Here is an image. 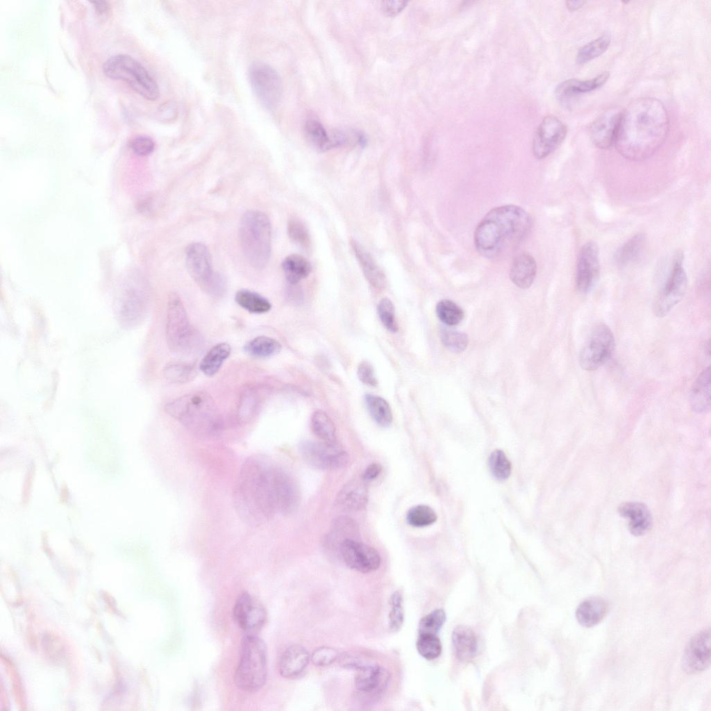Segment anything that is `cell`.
Instances as JSON below:
<instances>
[{
	"mask_svg": "<svg viewBox=\"0 0 711 711\" xmlns=\"http://www.w3.org/2000/svg\"><path fill=\"white\" fill-rule=\"evenodd\" d=\"M281 468L264 455L248 457L242 463L233 489V503L240 518L258 526L279 512Z\"/></svg>",
	"mask_w": 711,
	"mask_h": 711,
	"instance_id": "6da1fadb",
	"label": "cell"
},
{
	"mask_svg": "<svg viewBox=\"0 0 711 711\" xmlns=\"http://www.w3.org/2000/svg\"><path fill=\"white\" fill-rule=\"evenodd\" d=\"M669 116L661 101L637 99L621 111L614 144L625 158L641 161L662 146L669 131Z\"/></svg>",
	"mask_w": 711,
	"mask_h": 711,
	"instance_id": "7a4b0ae2",
	"label": "cell"
},
{
	"mask_svg": "<svg viewBox=\"0 0 711 711\" xmlns=\"http://www.w3.org/2000/svg\"><path fill=\"white\" fill-rule=\"evenodd\" d=\"M531 226V217L521 207L510 204L494 208L475 230L476 249L485 258H501L525 239Z\"/></svg>",
	"mask_w": 711,
	"mask_h": 711,
	"instance_id": "3957f363",
	"label": "cell"
},
{
	"mask_svg": "<svg viewBox=\"0 0 711 711\" xmlns=\"http://www.w3.org/2000/svg\"><path fill=\"white\" fill-rule=\"evenodd\" d=\"M165 410L187 428L199 435H210L218 430L215 405L206 392L185 394L167 403Z\"/></svg>",
	"mask_w": 711,
	"mask_h": 711,
	"instance_id": "277c9868",
	"label": "cell"
},
{
	"mask_svg": "<svg viewBox=\"0 0 711 711\" xmlns=\"http://www.w3.org/2000/svg\"><path fill=\"white\" fill-rule=\"evenodd\" d=\"M239 235L249 263L256 269L264 268L271 254V226L268 217L261 211H247L241 219Z\"/></svg>",
	"mask_w": 711,
	"mask_h": 711,
	"instance_id": "5b68a950",
	"label": "cell"
},
{
	"mask_svg": "<svg viewBox=\"0 0 711 711\" xmlns=\"http://www.w3.org/2000/svg\"><path fill=\"white\" fill-rule=\"evenodd\" d=\"M267 677V648L256 634H245L241 641L240 655L234 680L246 692H256L265 684Z\"/></svg>",
	"mask_w": 711,
	"mask_h": 711,
	"instance_id": "8992f818",
	"label": "cell"
},
{
	"mask_svg": "<svg viewBox=\"0 0 711 711\" xmlns=\"http://www.w3.org/2000/svg\"><path fill=\"white\" fill-rule=\"evenodd\" d=\"M103 72L109 78L125 82L134 92L149 101L160 97L157 82L137 60L126 54L110 57L103 65Z\"/></svg>",
	"mask_w": 711,
	"mask_h": 711,
	"instance_id": "52a82bcc",
	"label": "cell"
},
{
	"mask_svg": "<svg viewBox=\"0 0 711 711\" xmlns=\"http://www.w3.org/2000/svg\"><path fill=\"white\" fill-rule=\"evenodd\" d=\"M166 340L176 353L191 352L197 345L198 337L192 328L180 296L172 293L167 303Z\"/></svg>",
	"mask_w": 711,
	"mask_h": 711,
	"instance_id": "ba28073f",
	"label": "cell"
},
{
	"mask_svg": "<svg viewBox=\"0 0 711 711\" xmlns=\"http://www.w3.org/2000/svg\"><path fill=\"white\" fill-rule=\"evenodd\" d=\"M614 347V337L610 328L605 324L597 325L580 349V367L589 371L596 370L609 360Z\"/></svg>",
	"mask_w": 711,
	"mask_h": 711,
	"instance_id": "9c48e42d",
	"label": "cell"
},
{
	"mask_svg": "<svg viewBox=\"0 0 711 711\" xmlns=\"http://www.w3.org/2000/svg\"><path fill=\"white\" fill-rule=\"evenodd\" d=\"M249 76L253 90L262 105L269 110L275 108L283 93L278 72L265 62H255L249 68Z\"/></svg>",
	"mask_w": 711,
	"mask_h": 711,
	"instance_id": "30bf717a",
	"label": "cell"
},
{
	"mask_svg": "<svg viewBox=\"0 0 711 711\" xmlns=\"http://www.w3.org/2000/svg\"><path fill=\"white\" fill-rule=\"evenodd\" d=\"M687 288V277L683 267V256L675 257L671 271L659 292L653 312L658 317L666 316L683 298Z\"/></svg>",
	"mask_w": 711,
	"mask_h": 711,
	"instance_id": "8fae6325",
	"label": "cell"
},
{
	"mask_svg": "<svg viewBox=\"0 0 711 711\" xmlns=\"http://www.w3.org/2000/svg\"><path fill=\"white\" fill-rule=\"evenodd\" d=\"M304 460L319 469H337L346 467L349 455L336 442L305 441L299 446Z\"/></svg>",
	"mask_w": 711,
	"mask_h": 711,
	"instance_id": "7c38bea8",
	"label": "cell"
},
{
	"mask_svg": "<svg viewBox=\"0 0 711 711\" xmlns=\"http://www.w3.org/2000/svg\"><path fill=\"white\" fill-rule=\"evenodd\" d=\"M567 132L565 124L558 117H545L539 125L533 141V153L543 159L553 152L563 142Z\"/></svg>",
	"mask_w": 711,
	"mask_h": 711,
	"instance_id": "4fadbf2b",
	"label": "cell"
},
{
	"mask_svg": "<svg viewBox=\"0 0 711 711\" xmlns=\"http://www.w3.org/2000/svg\"><path fill=\"white\" fill-rule=\"evenodd\" d=\"M345 564L361 573L377 570L381 562L378 552L373 547L355 539H346L339 546Z\"/></svg>",
	"mask_w": 711,
	"mask_h": 711,
	"instance_id": "5bb4252c",
	"label": "cell"
},
{
	"mask_svg": "<svg viewBox=\"0 0 711 711\" xmlns=\"http://www.w3.org/2000/svg\"><path fill=\"white\" fill-rule=\"evenodd\" d=\"M599 248L594 242H587L580 249L576 262L575 282L581 294L589 292L599 276Z\"/></svg>",
	"mask_w": 711,
	"mask_h": 711,
	"instance_id": "9a60e30c",
	"label": "cell"
},
{
	"mask_svg": "<svg viewBox=\"0 0 711 711\" xmlns=\"http://www.w3.org/2000/svg\"><path fill=\"white\" fill-rule=\"evenodd\" d=\"M233 613L235 621L245 634L256 635L267 619L263 605L248 592L238 596Z\"/></svg>",
	"mask_w": 711,
	"mask_h": 711,
	"instance_id": "2e32d148",
	"label": "cell"
},
{
	"mask_svg": "<svg viewBox=\"0 0 711 711\" xmlns=\"http://www.w3.org/2000/svg\"><path fill=\"white\" fill-rule=\"evenodd\" d=\"M710 663V629H705L694 635L687 644L683 656L682 666L688 674L701 672Z\"/></svg>",
	"mask_w": 711,
	"mask_h": 711,
	"instance_id": "e0dca14e",
	"label": "cell"
},
{
	"mask_svg": "<svg viewBox=\"0 0 711 711\" xmlns=\"http://www.w3.org/2000/svg\"><path fill=\"white\" fill-rule=\"evenodd\" d=\"M186 265L191 277L205 291L215 274L206 246L200 242L191 244L186 251Z\"/></svg>",
	"mask_w": 711,
	"mask_h": 711,
	"instance_id": "ac0fdd59",
	"label": "cell"
},
{
	"mask_svg": "<svg viewBox=\"0 0 711 711\" xmlns=\"http://www.w3.org/2000/svg\"><path fill=\"white\" fill-rule=\"evenodd\" d=\"M621 111L617 108L605 110L589 126V135L596 147L609 149L613 144Z\"/></svg>",
	"mask_w": 711,
	"mask_h": 711,
	"instance_id": "d6986e66",
	"label": "cell"
},
{
	"mask_svg": "<svg viewBox=\"0 0 711 711\" xmlns=\"http://www.w3.org/2000/svg\"><path fill=\"white\" fill-rule=\"evenodd\" d=\"M389 673L377 664H367L358 670L355 687L362 694L380 693L387 686Z\"/></svg>",
	"mask_w": 711,
	"mask_h": 711,
	"instance_id": "ffe728a7",
	"label": "cell"
},
{
	"mask_svg": "<svg viewBox=\"0 0 711 711\" xmlns=\"http://www.w3.org/2000/svg\"><path fill=\"white\" fill-rule=\"evenodd\" d=\"M619 515L628 520V529L635 536H642L650 530L652 517L647 506L641 502L628 501L619 507Z\"/></svg>",
	"mask_w": 711,
	"mask_h": 711,
	"instance_id": "44dd1931",
	"label": "cell"
},
{
	"mask_svg": "<svg viewBox=\"0 0 711 711\" xmlns=\"http://www.w3.org/2000/svg\"><path fill=\"white\" fill-rule=\"evenodd\" d=\"M368 501L367 482L362 478L349 480L339 491L337 504L345 510L357 511L365 507Z\"/></svg>",
	"mask_w": 711,
	"mask_h": 711,
	"instance_id": "7402d4cb",
	"label": "cell"
},
{
	"mask_svg": "<svg viewBox=\"0 0 711 711\" xmlns=\"http://www.w3.org/2000/svg\"><path fill=\"white\" fill-rule=\"evenodd\" d=\"M609 73L604 72L595 78L588 80L569 79L561 83L555 90L558 100L567 105L576 96L596 90L603 85L609 78Z\"/></svg>",
	"mask_w": 711,
	"mask_h": 711,
	"instance_id": "603a6c76",
	"label": "cell"
},
{
	"mask_svg": "<svg viewBox=\"0 0 711 711\" xmlns=\"http://www.w3.org/2000/svg\"><path fill=\"white\" fill-rule=\"evenodd\" d=\"M310 656L308 651L301 645L287 647L281 654L278 661V671L285 678H297L307 667Z\"/></svg>",
	"mask_w": 711,
	"mask_h": 711,
	"instance_id": "cb8c5ba5",
	"label": "cell"
},
{
	"mask_svg": "<svg viewBox=\"0 0 711 711\" xmlns=\"http://www.w3.org/2000/svg\"><path fill=\"white\" fill-rule=\"evenodd\" d=\"M351 245L367 281L376 289H384L385 276L370 253L354 239L351 240Z\"/></svg>",
	"mask_w": 711,
	"mask_h": 711,
	"instance_id": "d4e9b609",
	"label": "cell"
},
{
	"mask_svg": "<svg viewBox=\"0 0 711 711\" xmlns=\"http://www.w3.org/2000/svg\"><path fill=\"white\" fill-rule=\"evenodd\" d=\"M608 610L609 605L605 599L592 596L579 604L576 611V617L581 626L589 628L599 624L606 616Z\"/></svg>",
	"mask_w": 711,
	"mask_h": 711,
	"instance_id": "484cf974",
	"label": "cell"
},
{
	"mask_svg": "<svg viewBox=\"0 0 711 711\" xmlns=\"http://www.w3.org/2000/svg\"><path fill=\"white\" fill-rule=\"evenodd\" d=\"M537 274V263L528 253H521L512 260L510 278L512 283L522 289L530 287Z\"/></svg>",
	"mask_w": 711,
	"mask_h": 711,
	"instance_id": "4316f807",
	"label": "cell"
},
{
	"mask_svg": "<svg viewBox=\"0 0 711 711\" xmlns=\"http://www.w3.org/2000/svg\"><path fill=\"white\" fill-rule=\"evenodd\" d=\"M452 642L457 658L469 662L476 655L478 640L474 630L466 626H458L453 631Z\"/></svg>",
	"mask_w": 711,
	"mask_h": 711,
	"instance_id": "83f0119b",
	"label": "cell"
},
{
	"mask_svg": "<svg viewBox=\"0 0 711 711\" xmlns=\"http://www.w3.org/2000/svg\"><path fill=\"white\" fill-rule=\"evenodd\" d=\"M692 410L703 413L710 408V367L705 369L695 380L689 395Z\"/></svg>",
	"mask_w": 711,
	"mask_h": 711,
	"instance_id": "f1b7e54d",
	"label": "cell"
},
{
	"mask_svg": "<svg viewBox=\"0 0 711 711\" xmlns=\"http://www.w3.org/2000/svg\"><path fill=\"white\" fill-rule=\"evenodd\" d=\"M282 267L287 281L293 285L308 276L312 269L310 262L299 254H292L286 257Z\"/></svg>",
	"mask_w": 711,
	"mask_h": 711,
	"instance_id": "f546056e",
	"label": "cell"
},
{
	"mask_svg": "<svg viewBox=\"0 0 711 711\" xmlns=\"http://www.w3.org/2000/svg\"><path fill=\"white\" fill-rule=\"evenodd\" d=\"M359 535V527L356 521L349 517L340 516L333 520L328 539L340 546L344 539H357Z\"/></svg>",
	"mask_w": 711,
	"mask_h": 711,
	"instance_id": "4dcf8cb0",
	"label": "cell"
},
{
	"mask_svg": "<svg viewBox=\"0 0 711 711\" xmlns=\"http://www.w3.org/2000/svg\"><path fill=\"white\" fill-rule=\"evenodd\" d=\"M231 351L230 345L226 342L216 344L202 359L199 365L201 371L207 376L215 374L229 356Z\"/></svg>",
	"mask_w": 711,
	"mask_h": 711,
	"instance_id": "1f68e13d",
	"label": "cell"
},
{
	"mask_svg": "<svg viewBox=\"0 0 711 711\" xmlns=\"http://www.w3.org/2000/svg\"><path fill=\"white\" fill-rule=\"evenodd\" d=\"M365 401L370 415L378 424L387 427L392 424V410L385 399L376 395L367 394L365 396Z\"/></svg>",
	"mask_w": 711,
	"mask_h": 711,
	"instance_id": "d6a6232c",
	"label": "cell"
},
{
	"mask_svg": "<svg viewBox=\"0 0 711 711\" xmlns=\"http://www.w3.org/2000/svg\"><path fill=\"white\" fill-rule=\"evenodd\" d=\"M310 426L313 433L322 442H336L335 426L324 411L318 410L312 414Z\"/></svg>",
	"mask_w": 711,
	"mask_h": 711,
	"instance_id": "836d02e7",
	"label": "cell"
},
{
	"mask_svg": "<svg viewBox=\"0 0 711 711\" xmlns=\"http://www.w3.org/2000/svg\"><path fill=\"white\" fill-rule=\"evenodd\" d=\"M304 130L307 140L317 149L326 151L333 147L331 134H328L318 120L308 119L306 122Z\"/></svg>",
	"mask_w": 711,
	"mask_h": 711,
	"instance_id": "e575fe53",
	"label": "cell"
},
{
	"mask_svg": "<svg viewBox=\"0 0 711 711\" xmlns=\"http://www.w3.org/2000/svg\"><path fill=\"white\" fill-rule=\"evenodd\" d=\"M645 242V235L639 233L632 237L616 252L614 259L620 265H627L639 256Z\"/></svg>",
	"mask_w": 711,
	"mask_h": 711,
	"instance_id": "d590c367",
	"label": "cell"
},
{
	"mask_svg": "<svg viewBox=\"0 0 711 711\" xmlns=\"http://www.w3.org/2000/svg\"><path fill=\"white\" fill-rule=\"evenodd\" d=\"M237 303L244 309L253 313H264L270 310V302L258 293L248 290H239L235 296Z\"/></svg>",
	"mask_w": 711,
	"mask_h": 711,
	"instance_id": "8d00e7d4",
	"label": "cell"
},
{
	"mask_svg": "<svg viewBox=\"0 0 711 711\" xmlns=\"http://www.w3.org/2000/svg\"><path fill=\"white\" fill-rule=\"evenodd\" d=\"M281 349V344L276 340L267 336H258L244 346V351L249 355L256 358H267L278 353Z\"/></svg>",
	"mask_w": 711,
	"mask_h": 711,
	"instance_id": "74e56055",
	"label": "cell"
},
{
	"mask_svg": "<svg viewBox=\"0 0 711 711\" xmlns=\"http://www.w3.org/2000/svg\"><path fill=\"white\" fill-rule=\"evenodd\" d=\"M610 44V37L608 35L599 36L578 49L576 57V62L584 64L600 56L608 49Z\"/></svg>",
	"mask_w": 711,
	"mask_h": 711,
	"instance_id": "f35d334b",
	"label": "cell"
},
{
	"mask_svg": "<svg viewBox=\"0 0 711 711\" xmlns=\"http://www.w3.org/2000/svg\"><path fill=\"white\" fill-rule=\"evenodd\" d=\"M164 376L173 383H183L190 381L196 374L194 365L183 361L169 362L164 368Z\"/></svg>",
	"mask_w": 711,
	"mask_h": 711,
	"instance_id": "ab89813d",
	"label": "cell"
},
{
	"mask_svg": "<svg viewBox=\"0 0 711 711\" xmlns=\"http://www.w3.org/2000/svg\"><path fill=\"white\" fill-rule=\"evenodd\" d=\"M436 313L439 319L448 326L458 324L464 317L462 308L449 299L441 300L437 303Z\"/></svg>",
	"mask_w": 711,
	"mask_h": 711,
	"instance_id": "60d3db41",
	"label": "cell"
},
{
	"mask_svg": "<svg viewBox=\"0 0 711 711\" xmlns=\"http://www.w3.org/2000/svg\"><path fill=\"white\" fill-rule=\"evenodd\" d=\"M408 523L414 527H424L437 520V515L429 506L418 505L411 508L407 513Z\"/></svg>",
	"mask_w": 711,
	"mask_h": 711,
	"instance_id": "b9f144b4",
	"label": "cell"
},
{
	"mask_svg": "<svg viewBox=\"0 0 711 711\" xmlns=\"http://www.w3.org/2000/svg\"><path fill=\"white\" fill-rule=\"evenodd\" d=\"M416 647L418 653L428 660L437 658L442 653V644L436 635H419Z\"/></svg>",
	"mask_w": 711,
	"mask_h": 711,
	"instance_id": "7bdbcfd3",
	"label": "cell"
},
{
	"mask_svg": "<svg viewBox=\"0 0 711 711\" xmlns=\"http://www.w3.org/2000/svg\"><path fill=\"white\" fill-rule=\"evenodd\" d=\"M489 467L492 475L499 480L507 479L511 473V463L501 450L494 451L489 458Z\"/></svg>",
	"mask_w": 711,
	"mask_h": 711,
	"instance_id": "ee69618b",
	"label": "cell"
},
{
	"mask_svg": "<svg viewBox=\"0 0 711 711\" xmlns=\"http://www.w3.org/2000/svg\"><path fill=\"white\" fill-rule=\"evenodd\" d=\"M446 621L444 610L437 609L421 619L419 635H436Z\"/></svg>",
	"mask_w": 711,
	"mask_h": 711,
	"instance_id": "f6af8a7d",
	"label": "cell"
},
{
	"mask_svg": "<svg viewBox=\"0 0 711 711\" xmlns=\"http://www.w3.org/2000/svg\"><path fill=\"white\" fill-rule=\"evenodd\" d=\"M391 610L389 613L390 628L392 632L399 631L404 621L403 595L400 591L394 592L390 599Z\"/></svg>",
	"mask_w": 711,
	"mask_h": 711,
	"instance_id": "bcb514c9",
	"label": "cell"
},
{
	"mask_svg": "<svg viewBox=\"0 0 711 711\" xmlns=\"http://www.w3.org/2000/svg\"><path fill=\"white\" fill-rule=\"evenodd\" d=\"M441 340L444 345L452 352L463 351L467 346L468 337L464 333L443 328L440 333Z\"/></svg>",
	"mask_w": 711,
	"mask_h": 711,
	"instance_id": "7dc6e473",
	"label": "cell"
},
{
	"mask_svg": "<svg viewBox=\"0 0 711 711\" xmlns=\"http://www.w3.org/2000/svg\"><path fill=\"white\" fill-rule=\"evenodd\" d=\"M287 234L290 240L302 249L310 247V237L306 226L299 219H292L287 224Z\"/></svg>",
	"mask_w": 711,
	"mask_h": 711,
	"instance_id": "c3c4849f",
	"label": "cell"
},
{
	"mask_svg": "<svg viewBox=\"0 0 711 711\" xmlns=\"http://www.w3.org/2000/svg\"><path fill=\"white\" fill-rule=\"evenodd\" d=\"M377 312L383 325L392 333L398 331L395 318V309L392 302L387 298L382 299L377 307Z\"/></svg>",
	"mask_w": 711,
	"mask_h": 711,
	"instance_id": "681fc988",
	"label": "cell"
},
{
	"mask_svg": "<svg viewBox=\"0 0 711 711\" xmlns=\"http://www.w3.org/2000/svg\"><path fill=\"white\" fill-rule=\"evenodd\" d=\"M338 657L337 651L328 646H321L312 653L310 656L312 662L318 667H326L332 664Z\"/></svg>",
	"mask_w": 711,
	"mask_h": 711,
	"instance_id": "f907efd6",
	"label": "cell"
},
{
	"mask_svg": "<svg viewBox=\"0 0 711 711\" xmlns=\"http://www.w3.org/2000/svg\"><path fill=\"white\" fill-rule=\"evenodd\" d=\"M130 147L136 155L145 156L153 151L155 144L150 137L138 135L132 140Z\"/></svg>",
	"mask_w": 711,
	"mask_h": 711,
	"instance_id": "816d5d0a",
	"label": "cell"
},
{
	"mask_svg": "<svg viewBox=\"0 0 711 711\" xmlns=\"http://www.w3.org/2000/svg\"><path fill=\"white\" fill-rule=\"evenodd\" d=\"M357 375L359 380L365 385L375 387L378 385L374 368L368 361H362L357 368Z\"/></svg>",
	"mask_w": 711,
	"mask_h": 711,
	"instance_id": "f5cc1de1",
	"label": "cell"
},
{
	"mask_svg": "<svg viewBox=\"0 0 711 711\" xmlns=\"http://www.w3.org/2000/svg\"><path fill=\"white\" fill-rule=\"evenodd\" d=\"M408 1L392 0L384 1L381 3L382 10L387 15L393 16L399 13L407 5Z\"/></svg>",
	"mask_w": 711,
	"mask_h": 711,
	"instance_id": "db71d44e",
	"label": "cell"
},
{
	"mask_svg": "<svg viewBox=\"0 0 711 711\" xmlns=\"http://www.w3.org/2000/svg\"><path fill=\"white\" fill-rule=\"evenodd\" d=\"M383 467L380 464L374 462L369 464L365 469L362 478L366 481H371L376 479L381 473Z\"/></svg>",
	"mask_w": 711,
	"mask_h": 711,
	"instance_id": "11a10c76",
	"label": "cell"
},
{
	"mask_svg": "<svg viewBox=\"0 0 711 711\" xmlns=\"http://www.w3.org/2000/svg\"><path fill=\"white\" fill-rule=\"evenodd\" d=\"M96 11L99 15H103L107 12L109 9V6L105 1H94L92 2Z\"/></svg>",
	"mask_w": 711,
	"mask_h": 711,
	"instance_id": "9f6ffc18",
	"label": "cell"
},
{
	"mask_svg": "<svg viewBox=\"0 0 711 711\" xmlns=\"http://www.w3.org/2000/svg\"><path fill=\"white\" fill-rule=\"evenodd\" d=\"M585 3L584 1H567L566 5L569 10L574 11L581 8Z\"/></svg>",
	"mask_w": 711,
	"mask_h": 711,
	"instance_id": "6f0895ef",
	"label": "cell"
}]
</instances>
